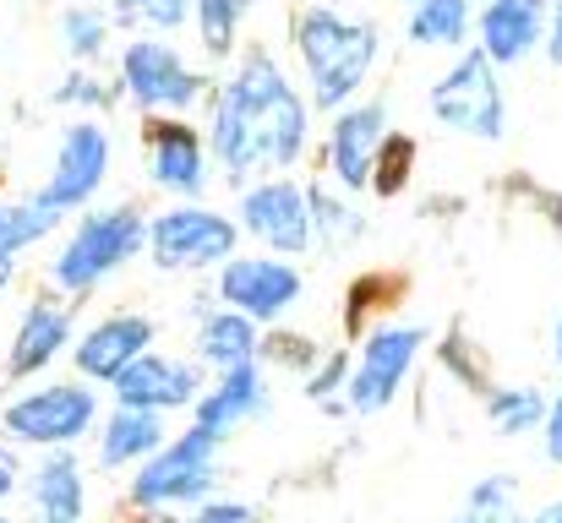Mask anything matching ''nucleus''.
Masks as SVG:
<instances>
[{
	"instance_id": "obj_27",
	"label": "nucleus",
	"mask_w": 562,
	"mask_h": 523,
	"mask_svg": "<svg viewBox=\"0 0 562 523\" xmlns=\"http://www.w3.org/2000/svg\"><path fill=\"white\" fill-rule=\"evenodd\" d=\"M453 523H519L514 519V486L508 480H481Z\"/></svg>"
},
{
	"instance_id": "obj_20",
	"label": "nucleus",
	"mask_w": 562,
	"mask_h": 523,
	"mask_svg": "<svg viewBox=\"0 0 562 523\" xmlns=\"http://www.w3.org/2000/svg\"><path fill=\"white\" fill-rule=\"evenodd\" d=\"M60 344H66V311H49V306L27 311V322H22V333H16V349H11V371H16V376L38 371Z\"/></svg>"
},
{
	"instance_id": "obj_13",
	"label": "nucleus",
	"mask_w": 562,
	"mask_h": 523,
	"mask_svg": "<svg viewBox=\"0 0 562 523\" xmlns=\"http://www.w3.org/2000/svg\"><path fill=\"white\" fill-rule=\"evenodd\" d=\"M115 387H121V403H132V409L196 403V371L165 360V354H137V360L115 376Z\"/></svg>"
},
{
	"instance_id": "obj_34",
	"label": "nucleus",
	"mask_w": 562,
	"mask_h": 523,
	"mask_svg": "<svg viewBox=\"0 0 562 523\" xmlns=\"http://www.w3.org/2000/svg\"><path fill=\"white\" fill-rule=\"evenodd\" d=\"M541 523H562V508H552V513H547V519H541Z\"/></svg>"
},
{
	"instance_id": "obj_30",
	"label": "nucleus",
	"mask_w": 562,
	"mask_h": 523,
	"mask_svg": "<svg viewBox=\"0 0 562 523\" xmlns=\"http://www.w3.org/2000/svg\"><path fill=\"white\" fill-rule=\"evenodd\" d=\"M66 38H71L77 55H93V49L104 44V22L88 16V11H77V16H66Z\"/></svg>"
},
{
	"instance_id": "obj_14",
	"label": "nucleus",
	"mask_w": 562,
	"mask_h": 523,
	"mask_svg": "<svg viewBox=\"0 0 562 523\" xmlns=\"http://www.w3.org/2000/svg\"><path fill=\"white\" fill-rule=\"evenodd\" d=\"M382 143H387V110L382 104H361V110L339 115V126H334V174L350 191H361L376 170Z\"/></svg>"
},
{
	"instance_id": "obj_21",
	"label": "nucleus",
	"mask_w": 562,
	"mask_h": 523,
	"mask_svg": "<svg viewBox=\"0 0 562 523\" xmlns=\"http://www.w3.org/2000/svg\"><path fill=\"white\" fill-rule=\"evenodd\" d=\"M38 519L44 523H77L82 519V480L71 458H55L38 469Z\"/></svg>"
},
{
	"instance_id": "obj_18",
	"label": "nucleus",
	"mask_w": 562,
	"mask_h": 523,
	"mask_svg": "<svg viewBox=\"0 0 562 523\" xmlns=\"http://www.w3.org/2000/svg\"><path fill=\"white\" fill-rule=\"evenodd\" d=\"M154 174L170 191H196L202 185V143H196V132L176 126V121L154 126Z\"/></svg>"
},
{
	"instance_id": "obj_8",
	"label": "nucleus",
	"mask_w": 562,
	"mask_h": 523,
	"mask_svg": "<svg viewBox=\"0 0 562 523\" xmlns=\"http://www.w3.org/2000/svg\"><path fill=\"white\" fill-rule=\"evenodd\" d=\"M420 339H426L420 328H382V333H372L367 349H361L356 376H350V409L376 414V409L398 393V382H404V371H409Z\"/></svg>"
},
{
	"instance_id": "obj_22",
	"label": "nucleus",
	"mask_w": 562,
	"mask_h": 523,
	"mask_svg": "<svg viewBox=\"0 0 562 523\" xmlns=\"http://www.w3.org/2000/svg\"><path fill=\"white\" fill-rule=\"evenodd\" d=\"M159 414L154 409H121L115 420H110V436H104V464H126V458H143V453H154L159 447Z\"/></svg>"
},
{
	"instance_id": "obj_5",
	"label": "nucleus",
	"mask_w": 562,
	"mask_h": 523,
	"mask_svg": "<svg viewBox=\"0 0 562 523\" xmlns=\"http://www.w3.org/2000/svg\"><path fill=\"white\" fill-rule=\"evenodd\" d=\"M218 295L229 300V311H240L251 322H273L301 300V273L290 262H273V257H229Z\"/></svg>"
},
{
	"instance_id": "obj_29",
	"label": "nucleus",
	"mask_w": 562,
	"mask_h": 523,
	"mask_svg": "<svg viewBox=\"0 0 562 523\" xmlns=\"http://www.w3.org/2000/svg\"><path fill=\"white\" fill-rule=\"evenodd\" d=\"M191 5H196V0H121L126 16H148V22H159V27H181Z\"/></svg>"
},
{
	"instance_id": "obj_4",
	"label": "nucleus",
	"mask_w": 562,
	"mask_h": 523,
	"mask_svg": "<svg viewBox=\"0 0 562 523\" xmlns=\"http://www.w3.org/2000/svg\"><path fill=\"white\" fill-rule=\"evenodd\" d=\"M137 246H143V218H137L132 207L99 213V218H88V224L71 235V246H66L60 262H55V278H60L66 289H88V284H99L110 268H121Z\"/></svg>"
},
{
	"instance_id": "obj_7",
	"label": "nucleus",
	"mask_w": 562,
	"mask_h": 523,
	"mask_svg": "<svg viewBox=\"0 0 562 523\" xmlns=\"http://www.w3.org/2000/svg\"><path fill=\"white\" fill-rule=\"evenodd\" d=\"M213 447H218V431L191 425L187 442H176L170 453H159L137 475V502H187V497H202L213 486Z\"/></svg>"
},
{
	"instance_id": "obj_12",
	"label": "nucleus",
	"mask_w": 562,
	"mask_h": 523,
	"mask_svg": "<svg viewBox=\"0 0 562 523\" xmlns=\"http://www.w3.org/2000/svg\"><path fill=\"white\" fill-rule=\"evenodd\" d=\"M104 170H110V143H104V132H99V126H71L66 143H60V164H55V180H49L44 202H49V207L82 202V196L104 180Z\"/></svg>"
},
{
	"instance_id": "obj_32",
	"label": "nucleus",
	"mask_w": 562,
	"mask_h": 523,
	"mask_svg": "<svg viewBox=\"0 0 562 523\" xmlns=\"http://www.w3.org/2000/svg\"><path fill=\"white\" fill-rule=\"evenodd\" d=\"M547 453H552V464H562V393L558 403L547 409Z\"/></svg>"
},
{
	"instance_id": "obj_1",
	"label": "nucleus",
	"mask_w": 562,
	"mask_h": 523,
	"mask_svg": "<svg viewBox=\"0 0 562 523\" xmlns=\"http://www.w3.org/2000/svg\"><path fill=\"white\" fill-rule=\"evenodd\" d=\"M213 148L235 174L290 164L306 148V104L268 55H246L213 115Z\"/></svg>"
},
{
	"instance_id": "obj_23",
	"label": "nucleus",
	"mask_w": 562,
	"mask_h": 523,
	"mask_svg": "<svg viewBox=\"0 0 562 523\" xmlns=\"http://www.w3.org/2000/svg\"><path fill=\"white\" fill-rule=\"evenodd\" d=\"M464 33H470V0H420V11L409 16L415 44H464Z\"/></svg>"
},
{
	"instance_id": "obj_28",
	"label": "nucleus",
	"mask_w": 562,
	"mask_h": 523,
	"mask_svg": "<svg viewBox=\"0 0 562 523\" xmlns=\"http://www.w3.org/2000/svg\"><path fill=\"white\" fill-rule=\"evenodd\" d=\"M409 159H415L409 137H387V143H382V154H376V170H372V174H382V180H376V191H382V196H393V191L404 185Z\"/></svg>"
},
{
	"instance_id": "obj_6",
	"label": "nucleus",
	"mask_w": 562,
	"mask_h": 523,
	"mask_svg": "<svg viewBox=\"0 0 562 523\" xmlns=\"http://www.w3.org/2000/svg\"><path fill=\"white\" fill-rule=\"evenodd\" d=\"M154 257L159 268H207L235 257V224L207 207H176L154 224Z\"/></svg>"
},
{
	"instance_id": "obj_26",
	"label": "nucleus",
	"mask_w": 562,
	"mask_h": 523,
	"mask_svg": "<svg viewBox=\"0 0 562 523\" xmlns=\"http://www.w3.org/2000/svg\"><path fill=\"white\" fill-rule=\"evenodd\" d=\"M246 5H251V0H196V22H202V44H207L213 55H224V49L235 44V27H240V16H246Z\"/></svg>"
},
{
	"instance_id": "obj_36",
	"label": "nucleus",
	"mask_w": 562,
	"mask_h": 523,
	"mask_svg": "<svg viewBox=\"0 0 562 523\" xmlns=\"http://www.w3.org/2000/svg\"><path fill=\"white\" fill-rule=\"evenodd\" d=\"M558 360H562V322H558Z\"/></svg>"
},
{
	"instance_id": "obj_25",
	"label": "nucleus",
	"mask_w": 562,
	"mask_h": 523,
	"mask_svg": "<svg viewBox=\"0 0 562 523\" xmlns=\"http://www.w3.org/2000/svg\"><path fill=\"white\" fill-rule=\"evenodd\" d=\"M55 207L38 196V202H27V207H0V268L11 262V251H22L27 240H38L55 218H49Z\"/></svg>"
},
{
	"instance_id": "obj_16",
	"label": "nucleus",
	"mask_w": 562,
	"mask_h": 523,
	"mask_svg": "<svg viewBox=\"0 0 562 523\" xmlns=\"http://www.w3.org/2000/svg\"><path fill=\"white\" fill-rule=\"evenodd\" d=\"M154 339V322L148 317H115V322H104V328H93L82 349H77V365L88 371V376H121L143 349Z\"/></svg>"
},
{
	"instance_id": "obj_31",
	"label": "nucleus",
	"mask_w": 562,
	"mask_h": 523,
	"mask_svg": "<svg viewBox=\"0 0 562 523\" xmlns=\"http://www.w3.org/2000/svg\"><path fill=\"white\" fill-rule=\"evenodd\" d=\"M196 523H251V508H240V502H213V508H202Z\"/></svg>"
},
{
	"instance_id": "obj_9",
	"label": "nucleus",
	"mask_w": 562,
	"mask_h": 523,
	"mask_svg": "<svg viewBox=\"0 0 562 523\" xmlns=\"http://www.w3.org/2000/svg\"><path fill=\"white\" fill-rule=\"evenodd\" d=\"M240 218H246V229H251L257 240H268L273 251H306V246H312V207H306L301 185H290V180L257 185V191L246 196Z\"/></svg>"
},
{
	"instance_id": "obj_17",
	"label": "nucleus",
	"mask_w": 562,
	"mask_h": 523,
	"mask_svg": "<svg viewBox=\"0 0 562 523\" xmlns=\"http://www.w3.org/2000/svg\"><path fill=\"white\" fill-rule=\"evenodd\" d=\"M262 403V371L246 360V365H229L224 371V382L207 393V398H196V425H207V431H229L235 420H246L251 409Z\"/></svg>"
},
{
	"instance_id": "obj_15",
	"label": "nucleus",
	"mask_w": 562,
	"mask_h": 523,
	"mask_svg": "<svg viewBox=\"0 0 562 523\" xmlns=\"http://www.w3.org/2000/svg\"><path fill=\"white\" fill-rule=\"evenodd\" d=\"M547 11L552 0H492L481 16V49L492 55V66L530 55V44L547 33Z\"/></svg>"
},
{
	"instance_id": "obj_10",
	"label": "nucleus",
	"mask_w": 562,
	"mask_h": 523,
	"mask_svg": "<svg viewBox=\"0 0 562 523\" xmlns=\"http://www.w3.org/2000/svg\"><path fill=\"white\" fill-rule=\"evenodd\" d=\"M88 420H93V398L77 387H49L5 409V431H16L22 442H71L82 436Z\"/></svg>"
},
{
	"instance_id": "obj_33",
	"label": "nucleus",
	"mask_w": 562,
	"mask_h": 523,
	"mask_svg": "<svg viewBox=\"0 0 562 523\" xmlns=\"http://www.w3.org/2000/svg\"><path fill=\"white\" fill-rule=\"evenodd\" d=\"M547 55H552V66H562V5H558V16H552V38H547Z\"/></svg>"
},
{
	"instance_id": "obj_11",
	"label": "nucleus",
	"mask_w": 562,
	"mask_h": 523,
	"mask_svg": "<svg viewBox=\"0 0 562 523\" xmlns=\"http://www.w3.org/2000/svg\"><path fill=\"white\" fill-rule=\"evenodd\" d=\"M126 88L159 110H187L196 99V77L181 66V55L170 44H132L126 49Z\"/></svg>"
},
{
	"instance_id": "obj_24",
	"label": "nucleus",
	"mask_w": 562,
	"mask_h": 523,
	"mask_svg": "<svg viewBox=\"0 0 562 523\" xmlns=\"http://www.w3.org/2000/svg\"><path fill=\"white\" fill-rule=\"evenodd\" d=\"M486 414H492L497 431L525 436V431H536V425L547 420V398H541L536 387H503V393L486 398Z\"/></svg>"
},
{
	"instance_id": "obj_35",
	"label": "nucleus",
	"mask_w": 562,
	"mask_h": 523,
	"mask_svg": "<svg viewBox=\"0 0 562 523\" xmlns=\"http://www.w3.org/2000/svg\"><path fill=\"white\" fill-rule=\"evenodd\" d=\"M5 486H11V475H5V469H0V491H5Z\"/></svg>"
},
{
	"instance_id": "obj_2",
	"label": "nucleus",
	"mask_w": 562,
	"mask_h": 523,
	"mask_svg": "<svg viewBox=\"0 0 562 523\" xmlns=\"http://www.w3.org/2000/svg\"><path fill=\"white\" fill-rule=\"evenodd\" d=\"M295 44H301V60H306L317 110L345 104V99L367 82V71H372V60H376V27L345 22V16L328 11V5H317V11L301 16Z\"/></svg>"
},
{
	"instance_id": "obj_19",
	"label": "nucleus",
	"mask_w": 562,
	"mask_h": 523,
	"mask_svg": "<svg viewBox=\"0 0 562 523\" xmlns=\"http://www.w3.org/2000/svg\"><path fill=\"white\" fill-rule=\"evenodd\" d=\"M196 349L218 365V371H229V365H246L251 360V349H257V333H251V317H240V311H218V317H207L202 322V339Z\"/></svg>"
},
{
	"instance_id": "obj_3",
	"label": "nucleus",
	"mask_w": 562,
	"mask_h": 523,
	"mask_svg": "<svg viewBox=\"0 0 562 523\" xmlns=\"http://www.w3.org/2000/svg\"><path fill=\"white\" fill-rule=\"evenodd\" d=\"M431 115L464 137H503V88L492 77V55L475 49L464 55L437 88H431Z\"/></svg>"
},
{
	"instance_id": "obj_37",
	"label": "nucleus",
	"mask_w": 562,
	"mask_h": 523,
	"mask_svg": "<svg viewBox=\"0 0 562 523\" xmlns=\"http://www.w3.org/2000/svg\"><path fill=\"white\" fill-rule=\"evenodd\" d=\"M0 523H5V519H0Z\"/></svg>"
}]
</instances>
